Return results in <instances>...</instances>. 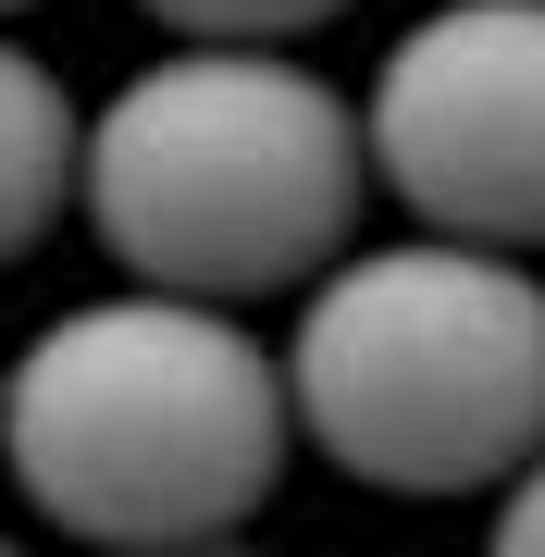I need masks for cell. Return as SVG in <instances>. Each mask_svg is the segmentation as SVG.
Returning <instances> with one entry per match:
<instances>
[{
    "mask_svg": "<svg viewBox=\"0 0 545 557\" xmlns=\"http://www.w3.org/2000/svg\"><path fill=\"white\" fill-rule=\"evenodd\" d=\"M62 211H87V112L62 100V75L38 50L0 38V273H13Z\"/></svg>",
    "mask_w": 545,
    "mask_h": 557,
    "instance_id": "5",
    "label": "cell"
},
{
    "mask_svg": "<svg viewBox=\"0 0 545 557\" xmlns=\"http://www.w3.org/2000/svg\"><path fill=\"white\" fill-rule=\"evenodd\" d=\"M0 557H25V545H0Z\"/></svg>",
    "mask_w": 545,
    "mask_h": 557,
    "instance_id": "10",
    "label": "cell"
},
{
    "mask_svg": "<svg viewBox=\"0 0 545 557\" xmlns=\"http://www.w3.org/2000/svg\"><path fill=\"white\" fill-rule=\"evenodd\" d=\"M162 557H273V545H236V533H223V545H162Z\"/></svg>",
    "mask_w": 545,
    "mask_h": 557,
    "instance_id": "8",
    "label": "cell"
},
{
    "mask_svg": "<svg viewBox=\"0 0 545 557\" xmlns=\"http://www.w3.org/2000/svg\"><path fill=\"white\" fill-rule=\"evenodd\" d=\"M484 557H545V458H521L508 471V496H496V545Z\"/></svg>",
    "mask_w": 545,
    "mask_h": 557,
    "instance_id": "7",
    "label": "cell"
},
{
    "mask_svg": "<svg viewBox=\"0 0 545 557\" xmlns=\"http://www.w3.org/2000/svg\"><path fill=\"white\" fill-rule=\"evenodd\" d=\"M162 38H223V50H285L310 25H335L347 0H137Z\"/></svg>",
    "mask_w": 545,
    "mask_h": 557,
    "instance_id": "6",
    "label": "cell"
},
{
    "mask_svg": "<svg viewBox=\"0 0 545 557\" xmlns=\"http://www.w3.org/2000/svg\"><path fill=\"white\" fill-rule=\"evenodd\" d=\"M0 458L25 508L75 545H223L273 508L298 458L285 347H261L223 298H174V285L75 298L0 372Z\"/></svg>",
    "mask_w": 545,
    "mask_h": 557,
    "instance_id": "1",
    "label": "cell"
},
{
    "mask_svg": "<svg viewBox=\"0 0 545 557\" xmlns=\"http://www.w3.org/2000/svg\"><path fill=\"white\" fill-rule=\"evenodd\" d=\"M0 372H13V359H0Z\"/></svg>",
    "mask_w": 545,
    "mask_h": 557,
    "instance_id": "11",
    "label": "cell"
},
{
    "mask_svg": "<svg viewBox=\"0 0 545 557\" xmlns=\"http://www.w3.org/2000/svg\"><path fill=\"white\" fill-rule=\"evenodd\" d=\"M372 124L298 50L186 38L87 112V223L137 285L174 298H285L360 236Z\"/></svg>",
    "mask_w": 545,
    "mask_h": 557,
    "instance_id": "2",
    "label": "cell"
},
{
    "mask_svg": "<svg viewBox=\"0 0 545 557\" xmlns=\"http://www.w3.org/2000/svg\"><path fill=\"white\" fill-rule=\"evenodd\" d=\"M0 13H25V0H0Z\"/></svg>",
    "mask_w": 545,
    "mask_h": 557,
    "instance_id": "9",
    "label": "cell"
},
{
    "mask_svg": "<svg viewBox=\"0 0 545 557\" xmlns=\"http://www.w3.org/2000/svg\"><path fill=\"white\" fill-rule=\"evenodd\" d=\"M285 397L372 496H484L545 458V273L471 236L347 248L298 298Z\"/></svg>",
    "mask_w": 545,
    "mask_h": 557,
    "instance_id": "3",
    "label": "cell"
},
{
    "mask_svg": "<svg viewBox=\"0 0 545 557\" xmlns=\"http://www.w3.org/2000/svg\"><path fill=\"white\" fill-rule=\"evenodd\" d=\"M360 124L422 236L545 248V0H434L384 50Z\"/></svg>",
    "mask_w": 545,
    "mask_h": 557,
    "instance_id": "4",
    "label": "cell"
}]
</instances>
